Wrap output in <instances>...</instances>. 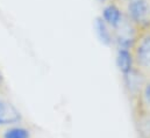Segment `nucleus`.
Listing matches in <instances>:
<instances>
[{"mask_svg": "<svg viewBox=\"0 0 150 138\" xmlns=\"http://www.w3.org/2000/svg\"><path fill=\"white\" fill-rule=\"evenodd\" d=\"M127 20L141 33L150 29V0H130L126 5Z\"/></svg>", "mask_w": 150, "mask_h": 138, "instance_id": "1", "label": "nucleus"}, {"mask_svg": "<svg viewBox=\"0 0 150 138\" xmlns=\"http://www.w3.org/2000/svg\"><path fill=\"white\" fill-rule=\"evenodd\" d=\"M135 66L146 75H150V29L141 32L133 48Z\"/></svg>", "mask_w": 150, "mask_h": 138, "instance_id": "2", "label": "nucleus"}, {"mask_svg": "<svg viewBox=\"0 0 150 138\" xmlns=\"http://www.w3.org/2000/svg\"><path fill=\"white\" fill-rule=\"evenodd\" d=\"M148 79H149L148 75H146L143 72H141L136 68L129 73H127L126 75H122V81L126 93L134 104H136L137 100L140 99L141 92Z\"/></svg>", "mask_w": 150, "mask_h": 138, "instance_id": "3", "label": "nucleus"}, {"mask_svg": "<svg viewBox=\"0 0 150 138\" xmlns=\"http://www.w3.org/2000/svg\"><path fill=\"white\" fill-rule=\"evenodd\" d=\"M140 32L127 20L114 30V45L115 49H126V50H133L136 39L139 37Z\"/></svg>", "mask_w": 150, "mask_h": 138, "instance_id": "4", "label": "nucleus"}, {"mask_svg": "<svg viewBox=\"0 0 150 138\" xmlns=\"http://www.w3.org/2000/svg\"><path fill=\"white\" fill-rule=\"evenodd\" d=\"M113 32L117 29L126 20L125 11L114 1H110L104 5L101 14L99 15Z\"/></svg>", "mask_w": 150, "mask_h": 138, "instance_id": "5", "label": "nucleus"}, {"mask_svg": "<svg viewBox=\"0 0 150 138\" xmlns=\"http://www.w3.org/2000/svg\"><path fill=\"white\" fill-rule=\"evenodd\" d=\"M21 120L22 116L19 109L9 101L0 98V127L18 124Z\"/></svg>", "mask_w": 150, "mask_h": 138, "instance_id": "6", "label": "nucleus"}, {"mask_svg": "<svg viewBox=\"0 0 150 138\" xmlns=\"http://www.w3.org/2000/svg\"><path fill=\"white\" fill-rule=\"evenodd\" d=\"M134 120L139 138H150V113L141 104H135Z\"/></svg>", "mask_w": 150, "mask_h": 138, "instance_id": "7", "label": "nucleus"}, {"mask_svg": "<svg viewBox=\"0 0 150 138\" xmlns=\"http://www.w3.org/2000/svg\"><path fill=\"white\" fill-rule=\"evenodd\" d=\"M115 65L121 75H126L135 69V61L132 50L116 49L115 50Z\"/></svg>", "mask_w": 150, "mask_h": 138, "instance_id": "8", "label": "nucleus"}, {"mask_svg": "<svg viewBox=\"0 0 150 138\" xmlns=\"http://www.w3.org/2000/svg\"><path fill=\"white\" fill-rule=\"evenodd\" d=\"M93 28L97 38L99 42L105 46H113L114 45V32L106 25V22L97 16L93 22Z\"/></svg>", "mask_w": 150, "mask_h": 138, "instance_id": "9", "label": "nucleus"}, {"mask_svg": "<svg viewBox=\"0 0 150 138\" xmlns=\"http://www.w3.org/2000/svg\"><path fill=\"white\" fill-rule=\"evenodd\" d=\"M2 138H30V132L23 127L14 125L5 131Z\"/></svg>", "mask_w": 150, "mask_h": 138, "instance_id": "10", "label": "nucleus"}, {"mask_svg": "<svg viewBox=\"0 0 150 138\" xmlns=\"http://www.w3.org/2000/svg\"><path fill=\"white\" fill-rule=\"evenodd\" d=\"M136 104H141L147 111L150 113V78L147 80L142 92H141V95H140V99L137 100Z\"/></svg>", "mask_w": 150, "mask_h": 138, "instance_id": "11", "label": "nucleus"}, {"mask_svg": "<svg viewBox=\"0 0 150 138\" xmlns=\"http://www.w3.org/2000/svg\"><path fill=\"white\" fill-rule=\"evenodd\" d=\"M98 1H100V2H105V4H107V2H110L111 0H98Z\"/></svg>", "mask_w": 150, "mask_h": 138, "instance_id": "12", "label": "nucleus"}, {"mask_svg": "<svg viewBox=\"0 0 150 138\" xmlns=\"http://www.w3.org/2000/svg\"><path fill=\"white\" fill-rule=\"evenodd\" d=\"M1 84H2V75H1V72H0V86H1Z\"/></svg>", "mask_w": 150, "mask_h": 138, "instance_id": "13", "label": "nucleus"}, {"mask_svg": "<svg viewBox=\"0 0 150 138\" xmlns=\"http://www.w3.org/2000/svg\"><path fill=\"white\" fill-rule=\"evenodd\" d=\"M122 1H125V2H128V1H130V0H122Z\"/></svg>", "mask_w": 150, "mask_h": 138, "instance_id": "14", "label": "nucleus"}]
</instances>
